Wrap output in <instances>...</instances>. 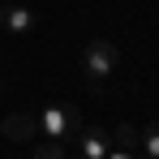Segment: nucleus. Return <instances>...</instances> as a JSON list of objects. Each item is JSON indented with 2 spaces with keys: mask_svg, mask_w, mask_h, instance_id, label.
<instances>
[{
  "mask_svg": "<svg viewBox=\"0 0 159 159\" xmlns=\"http://www.w3.org/2000/svg\"><path fill=\"white\" fill-rule=\"evenodd\" d=\"M116 65H120V52H116L107 39H90V43L82 48V73L95 82V86L112 78V73H116Z\"/></svg>",
  "mask_w": 159,
  "mask_h": 159,
  "instance_id": "1",
  "label": "nucleus"
},
{
  "mask_svg": "<svg viewBox=\"0 0 159 159\" xmlns=\"http://www.w3.org/2000/svg\"><path fill=\"white\" fill-rule=\"evenodd\" d=\"M116 146H138V129H133V125H120V129H116Z\"/></svg>",
  "mask_w": 159,
  "mask_h": 159,
  "instance_id": "8",
  "label": "nucleus"
},
{
  "mask_svg": "<svg viewBox=\"0 0 159 159\" xmlns=\"http://www.w3.org/2000/svg\"><path fill=\"white\" fill-rule=\"evenodd\" d=\"M0 129H4L9 142H26V138L39 133V112H13V116H4Z\"/></svg>",
  "mask_w": 159,
  "mask_h": 159,
  "instance_id": "3",
  "label": "nucleus"
},
{
  "mask_svg": "<svg viewBox=\"0 0 159 159\" xmlns=\"http://www.w3.org/2000/svg\"><path fill=\"white\" fill-rule=\"evenodd\" d=\"M78 151L86 159H103L107 155V133L99 129V125H82L78 129Z\"/></svg>",
  "mask_w": 159,
  "mask_h": 159,
  "instance_id": "5",
  "label": "nucleus"
},
{
  "mask_svg": "<svg viewBox=\"0 0 159 159\" xmlns=\"http://www.w3.org/2000/svg\"><path fill=\"white\" fill-rule=\"evenodd\" d=\"M138 146L146 151V159H159V116H151V120L138 129Z\"/></svg>",
  "mask_w": 159,
  "mask_h": 159,
  "instance_id": "6",
  "label": "nucleus"
},
{
  "mask_svg": "<svg viewBox=\"0 0 159 159\" xmlns=\"http://www.w3.org/2000/svg\"><path fill=\"white\" fill-rule=\"evenodd\" d=\"M0 26L9 34H30L34 30V13L26 4H0Z\"/></svg>",
  "mask_w": 159,
  "mask_h": 159,
  "instance_id": "4",
  "label": "nucleus"
},
{
  "mask_svg": "<svg viewBox=\"0 0 159 159\" xmlns=\"http://www.w3.org/2000/svg\"><path fill=\"white\" fill-rule=\"evenodd\" d=\"M39 129L48 133L52 142H69V138H78L82 116H78L73 103H48L43 112H39Z\"/></svg>",
  "mask_w": 159,
  "mask_h": 159,
  "instance_id": "2",
  "label": "nucleus"
},
{
  "mask_svg": "<svg viewBox=\"0 0 159 159\" xmlns=\"http://www.w3.org/2000/svg\"><path fill=\"white\" fill-rule=\"evenodd\" d=\"M103 159H133V151H129V146H107Z\"/></svg>",
  "mask_w": 159,
  "mask_h": 159,
  "instance_id": "9",
  "label": "nucleus"
},
{
  "mask_svg": "<svg viewBox=\"0 0 159 159\" xmlns=\"http://www.w3.org/2000/svg\"><path fill=\"white\" fill-rule=\"evenodd\" d=\"M78 159H86V155H78Z\"/></svg>",
  "mask_w": 159,
  "mask_h": 159,
  "instance_id": "10",
  "label": "nucleus"
},
{
  "mask_svg": "<svg viewBox=\"0 0 159 159\" xmlns=\"http://www.w3.org/2000/svg\"><path fill=\"white\" fill-rule=\"evenodd\" d=\"M30 159H65V142H52V138H48L43 146H34Z\"/></svg>",
  "mask_w": 159,
  "mask_h": 159,
  "instance_id": "7",
  "label": "nucleus"
}]
</instances>
